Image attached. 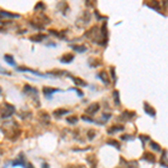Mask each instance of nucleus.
<instances>
[{"mask_svg": "<svg viewBox=\"0 0 168 168\" xmlns=\"http://www.w3.org/2000/svg\"><path fill=\"white\" fill-rule=\"evenodd\" d=\"M144 106H145V111H146V112H147L149 116H151V117H155V116H156L155 109L152 108V106H150L149 104H148V103H145Z\"/></svg>", "mask_w": 168, "mask_h": 168, "instance_id": "7", "label": "nucleus"}, {"mask_svg": "<svg viewBox=\"0 0 168 168\" xmlns=\"http://www.w3.org/2000/svg\"><path fill=\"white\" fill-rule=\"evenodd\" d=\"M71 47H72L74 51L79 52V53H83V52L86 51V47L85 46H83V45H72Z\"/></svg>", "mask_w": 168, "mask_h": 168, "instance_id": "11", "label": "nucleus"}, {"mask_svg": "<svg viewBox=\"0 0 168 168\" xmlns=\"http://www.w3.org/2000/svg\"><path fill=\"white\" fill-rule=\"evenodd\" d=\"M142 159H144V160H147L148 163H150V164H154L155 161H156V157H155L152 154H150V152H145V155L142 156Z\"/></svg>", "mask_w": 168, "mask_h": 168, "instance_id": "5", "label": "nucleus"}, {"mask_svg": "<svg viewBox=\"0 0 168 168\" xmlns=\"http://www.w3.org/2000/svg\"><path fill=\"white\" fill-rule=\"evenodd\" d=\"M160 165L161 166H164V167L168 168V160L166 159V154L163 155V159L160 160Z\"/></svg>", "mask_w": 168, "mask_h": 168, "instance_id": "19", "label": "nucleus"}, {"mask_svg": "<svg viewBox=\"0 0 168 168\" xmlns=\"http://www.w3.org/2000/svg\"><path fill=\"white\" fill-rule=\"evenodd\" d=\"M67 122H69V123H72V124H75L76 122H77V118H76V117L67 118Z\"/></svg>", "mask_w": 168, "mask_h": 168, "instance_id": "21", "label": "nucleus"}, {"mask_svg": "<svg viewBox=\"0 0 168 168\" xmlns=\"http://www.w3.org/2000/svg\"><path fill=\"white\" fill-rule=\"evenodd\" d=\"M46 37V36H45V35H41V34H39V35H35V36H31L30 37V39L33 41H43V39H44V38Z\"/></svg>", "mask_w": 168, "mask_h": 168, "instance_id": "13", "label": "nucleus"}, {"mask_svg": "<svg viewBox=\"0 0 168 168\" xmlns=\"http://www.w3.org/2000/svg\"><path fill=\"white\" fill-rule=\"evenodd\" d=\"M73 59H74V55H72V54H65V55H63V56H62V59H61V62L67 64V63L72 62Z\"/></svg>", "mask_w": 168, "mask_h": 168, "instance_id": "8", "label": "nucleus"}, {"mask_svg": "<svg viewBox=\"0 0 168 168\" xmlns=\"http://www.w3.org/2000/svg\"><path fill=\"white\" fill-rule=\"evenodd\" d=\"M111 74H112V77H113V80H116V76H114V69H113V67H111Z\"/></svg>", "mask_w": 168, "mask_h": 168, "instance_id": "27", "label": "nucleus"}, {"mask_svg": "<svg viewBox=\"0 0 168 168\" xmlns=\"http://www.w3.org/2000/svg\"><path fill=\"white\" fill-rule=\"evenodd\" d=\"M134 116H136V113H134V112H129V111H126V112H123V114L121 116V118L127 117L126 119H132Z\"/></svg>", "mask_w": 168, "mask_h": 168, "instance_id": "15", "label": "nucleus"}, {"mask_svg": "<svg viewBox=\"0 0 168 168\" xmlns=\"http://www.w3.org/2000/svg\"><path fill=\"white\" fill-rule=\"evenodd\" d=\"M150 147H151V149H154V150H156V151H160L161 150L160 147L158 146V144L157 142H155V141H151L150 142Z\"/></svg>", "mask_w": 168, "mask_h": 168, "instance_id": "18", "label": "nucleus"}, {"mask_svg": "<svg viewBox=\"0 0 168 168\" xmlns=\"http://www.w3.org/2000/svg\"><path fill=\"white\" fill-rule=\"evenodd\" d=\"M1 16H6V17H10V18H18L19 15L17 14H11V13H7V11H0Z\"/></svg>", "mask_w": 168, "mask_h": 168, "instance_id": "14", "label": "nucleus"}, {"mask_svg": "<svg viewBox=\"0 0 168 168\" xmlns=\"http://www.w3.org/2000/svg\"><path fill=\"white\" fill-rule=\"evenodd\" d=\"M66 168H85L83 165H69Z\"/></svg>", "mask_w": 168, "mask_h": 168, "instance_id": "24", "label": "nucleus"}, {"mask_svg": "<svg viewBox=\"0 0 168 168\" xmlns=\"http://www.w3.org/2000/svg\"><path fill=\"white\" fill-rule=\"evenodd\" d=\"M5 59H6V62L10 63L11 65H16V63H15L14 61V57H13L11 55H6V56H5Z\"/></svg>", "mask_w": 168, "mask_h": 168, "instance_id": "17", "label": "nucleus"}, {"mask_svg": "<svg viewBox=\"0 0 168 168\" xmlns=\"http://www.w3.org/2000/svg\"><path fill=\"white\" fill-rule=\"evenodd\" d=\"M114 102H116L117 105H120V101H119V92H118V91L114 92Z\"/></svg>", "mask_w": 168, "mask_h": 168, "instance_id": "22", "label": "nucleus"}, {"mask_svg": "<svg viewBox=\"0 0 168 168\" xmlns=\"http://www.w3.org/2000/svg\"><path fill=\"white\" fill-rule=\"evenodd\" d=\"M127 166H128V168H138L139 167L137 161H129V163H127Z\"/></svg>", "mask_w": 168, "mask_h": 168, "instance_id": "20", "label": "nucleus"}, {"mask_svg": "<svg viewBox=\"0 0 168 168\" xmlns=\"http://www.w3.org/2000/svg\"><path fill=\"white\" fill-rule=\"evenodd\" d=\"M14 113H15V106L6 103V104H5V108L1 110V117L4 118V119H7V118L11 117Z\"/></svg>", "mask_w": 168, "mask_h": 168, "instance_id": "1", "label": "nucleus"}, {"mask_svg": "<svg viewBox=\"0 0 168 168\" xmlns=\"http://www.w3.org/2000/svg\"><path fill=\"white\" fill-rule=\"evenodd\" d=\"M66 113H69V111H67V110H65V109H57V110H55L54 112H53V114H54L55 117H57V118L62 117V116H64V114H66Z\"/></svg>", "mask_w": 168, "mask_h": 168, "instance_id": "9", "label": "nucleus"}, {"mask_svg": "<svg viewBox=\"0 0 168 168\" xmlns=\"http://www.w3.org/2000/svg\"><path fill=\"white\" fill-rule=\"evenodd\" d=\"M70 77L74 81V83H75L76 85H79V86H86L88 85L85 81L82 79H80V77H76V76H72V75H70Z\"/></svg>", "mask_w": 168, "mask_h": 168, "instance_id": "6", "label": "nucleus"}, {"mask_svg": "<svg viewBox=\"0 0 168 168\" xmlns=\"http://www.w3.org/2000/svg\"><path fill=\"white\" fill-rule=\"evenodd\" d=\"M121 130H123V127H122V126H112L110 129H108V132H109V134H113L116 131H121Z\"/></svg>", "mask_w": 168, "mask_h": 168, "instance_id": "12", "label": "nucleus"}, {"mask_svg": "<svg viewBox=\"0 0 168 168\" xmlns=\"http://www.w3.org/2000/svg\"><path fill=\"white\" fill-rule=\"evenodd\" d=\"M25 167H26V168H34V166H33L30 163H28V161H27V163H26V165H25Z\"/></svg>", "mask_w": 168, "mask_h": 168, "instance_id": "25", "label": "nucleus"}, {"mask_svg": "<svg viewBox=\"0 0 168 168\" xmlns=\"http://www.w3.org/2000/svg\"><path fill=\"white\" fill-rule=\"evenodd\" d=\"M109 145H112L113 147H116V148H118V149H120V144L118 142L117 140H114V139H109V140L106 141Z\"/></svg>", "mask_w": 168, "mask_h": 168, "instance_id": "16", "label": "nucleus"}, {"mask_svg": "<svg viewBox=\"0 0 168 168\" xmlns=\"http://www.w3.org/2000/svg\"><path fill=\"white\" fill-rule=\"evenodd\" d=\"M95 134L96 132L94 130H90L89 132H88V138H89L90 140H92L93 138H94V136H95Z\"/></svg>", "mask_w": 168, "mask_h": 168, "instance_id": "23", "label": "nucleus"}, {"mask_svg": "<svg viewBox=\"0 0 168 168\" xmlns=\"http://www.w3.org/2000/svg\"><path fill=\"white\" fill-rule=\"evenodd\" d=\"M100 109V104L98 102H94L92 104H90L88 106V109H86V113L90 114V116H93L94 113H96Z\"/></svg>", "mask_w": 168, "mask_h": 168, "instance_id": "2", "label": "nucleus"}, {"mask_svg": "<svg viewBox=\"0 0 168 168\" xmlns=\"http://www.w3.org/2000/svg\"><path fill=\"white\" fill-rule=\"evenodd\" d=\"M122 139H123V140H129V139H134V137H128V136H122Z\"/></svg>", "mask_w": 168, "mask_h": 168, "instance_id": "26", "label": "nucleus"}, {"mask_svg": "<svg viewBox=\"0 0 168 168\" xmlns=\"http://www.w3.org/2000/svg\"><path fill=\"white\" fill-rule=\"evenodd\" d=\"M98 77H99L101 81H102L104 84H109L110 83V80H109V75H108V73L104 72V71H102V72H100L99 74H98Z\"/></svg>", "mask_w": 168, "mask_h": 168, "instance_id": "4", "label": "nucleus"}, {"mask_svg": "<svg viewBox=\"0 0 168 168\" xmlns=\"http://www.w3.org/2000/svg\"><path fill=\"white\" fill-rule=\"evenodd\" d=\"M39 118H41V120H43V122H45V123H48V122H49V116H48V113L45 112V111H41V112H39Z\"/></svg>", "mask_w": 168, "mask_h": 168, "instance_id": "10", "label": "nucleus"}, {"mask_svg": "<svg viewBox=\"0 0 168 168\" xmlns=\"http://www.w3.org/2000/svg\"><path fill=\"white\" fill-rule=\"evenodd\" d=\"M59 91H61L59 89H55V88H49V86H44V88H43V92H44V94L46 96H49L51 94H53V93L59 92Z\"/></svg>", "mask_w": 168, "mask_h": 168, "instance_id": "3", "label": "nucleus"}]
</instances>
